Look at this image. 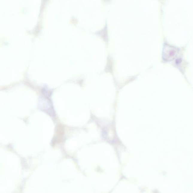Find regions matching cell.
<instances>
[{
    "label": "cell",
    "instance_id": "obj_1",
    "mask_svg": "<svg viewBox=\"0 0 193 193\" xmlns=\"http://www.w3.org/2000/svg\"><path fill=\"white\" fill-rule=\"evenodd\" d=\"M177 49L173 46L166 45L164 48L163 57L166 60H168L172 58L175 56Z\"/></svg>",
    "mask_w": 193,
    "mask_h": 193
}]
</instances>
